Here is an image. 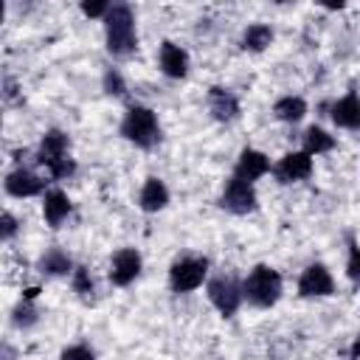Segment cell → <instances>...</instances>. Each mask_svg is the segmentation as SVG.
<instances>
[{"instance_id": "cell-1", "label": "cell", "mask_w": 360, "mask_h": 360, "mask_svg": "<svg viewBox=\"0 0 360 360\" xmlns=\"http://www.w3.org/2000/svg\"><path fill=\"white\" fill-rule=\"evenodd\" d=\"M104 31H107V51L115 56H127L135 51L138 37H135V17L132 8L124 3L110 6L107 17H104Z\"/></svg>"}, {"instance_id": "cell-2", "label": "cell", "mask_w": 360, "mask_h": 360, "mask_svg": "<svg viewBox=\"0 0 360 360\" xmlns=\"http://www.w3.org/2000/svg\"><path fill=\"white\" fill-rule=\"evenodd\" d=\"M68 146H70V143H68V135L59 132V129L45 132V138H42V143H39L37 160L51 172L53 180H65V177H70V174L76 172V163H73Z\"/></svg>"}, {"instance_id": "cell-3", "label": "cell", "mask_w": 360, "mask_h": 360, "mask_svg": "<svg viewBox=\"0 0 360 360\" xmlns=\"http://www.w3.org/2000/svg\"><path fill=\"white\" fill-rule=\"evenodd\" d=\"M242 292L253 307L267 309L281 298V276L267 264H256L248 273V278L242 284Z\"/></svg>"}, {"instance_id": "cell-4", "label": "cell", "mask_w": 360, "mask_h": 360, "mask_svg": "<svg viewBox=\"0 0 360 360\" xmlns=\"http://www.w3.org/2000/svg\"><path fill=\"white\" fill-rule=\"evenodd\" d=\"M121 135L141 149H152L160 141V127H158L155 112L143 104H132L121 121Z\"/></svg>"}, {"instance_id": "cell-5", "label": "cell", "mask_w": 360, "mask_h": 360, "mask_svg": "<svg viewBox=\"0 0 360 360\" xmlns=\"http://www.w3.org/2000/svg\"><path fill=\"white\" fill-rule=\"evenodd\" d=\"M208 298L219 309V315L231 318L239 309L245 292H242V287H239V281L233 276H217V278L208 281Z\"/></svg>"}, {"instance_id": "cell-6", "label": "cell", "mask_w": 360, "mask_h": 360, "mask_svg": "<svg viewBox=\"0 0 360 360\" xmlns=\"http://www.w3.org/2000/svg\"><path fill=\"white\" fill-rule=\"evenodd\" d=\"M208 273V259H180L169 270V284L174 292H191L202 284Z\"/></svg>"}, {"instance_id": "cell-7", "label": "cell", "mask_w": 360, "mask_h": 360, "mask_svg": "<svg viewBox=\"0 0 360 360\" xmlns=\"http://www.w3.org/2000/svg\"><path fill=\"white\" fill-rule=\"evenodd\" d=\"M219 205L231 214H250L256 208V191H253V183L248 180H239V177H231L225 183V191L219 197Z\"/></svg>"}, {"instance_id": "cell-8", "label": "cell", "mask_w": 360, "mask_h": 360, "mask_svg": "<svg viewBox=\"0 0 360 360\" xmlns=\"http://www.w3.org/2000/svg\"><path fill=\"white\" fill-rule=\"evenodd\" d=\"M141 273V253L135 248H121L112 256V267H110V281L115 287H127L138 278Z\"/></svg>"}, {"instance_id": "cell-9", "label": "cell", "mask_w": 360, "mask_h": 360, "mask_svg": "<svg viewBox=\"0 0 360 360\" xmlns=\"http://www.w3.org/2000/svg\"><path fill=\"white\" fill-rule=\"evenodd\" d=\"M335 290V281L329 276V270L323 264H309L301 278H298V292L304 298H315V295H332Z\"/></svg>"}, {"instance_id": "cell-10", "label": "cell", "mask_w": 360, "mask_h": 360, "mask_svg": "<svg viewBox=\"0 0 360 360\" xmlns=\"http://www.w3.org/2000/svg\"><path fill=\"white\" fill-rule=\"evenodd\" d=\"M312 174V155L307 152H290L278 160L276 166V177L278 183H292V180H304Z\"/></svg>"}, {"instance_id": "cell-11", "label": "cell", "mask_w": 360, "mask_h": 360, "mask_svg": "<svg viewBox=\"0 0 360 360\" xmlns=\"http://www.w3.org/2000/svg\"><path fill=\"white\" fill-rule=\"evenodd\" d=\"M42 188H45V180L37 177L34 172L22 169V166L6 174V191H8L11 197H34V194H39Z\"/></svg>"}, {"instance_id": "cell-12", "label": "cell", "mask_w": 360, "mask_h": 360, "mask_svg": "<svg viewBox=\"0 0 360 360\" xmlns=\"http://www.w3.org/2000/svg\"><path fill=\"white\" fill-rule=\"evenodd\" d=\"M267 172H270L267 155H262V152H256V149H242V155H239V160H236V169H233V177L253 183V180H259V177L267 174Z\"/></svg>"}, {"instance_id": "cell-13", "label": "cell", "mask_w": 360, "mask_h": 360, "mask_svg": "<svg viewBox=\"0 0 360 360\" xmlns=\"http://www.w3.org/2000/svg\"><path fill=\"white\" fill-rule=\"evenodd\" d=\"M160 70L172 79H183L188 73V53L174 42H163L160 45Z\"/></svg>"}, {"instance_id": "cell-14", "label": "cell", "mask_w": 360, "mask_h": 360, "mask_svg": "<svg viewBox=\"0 0 360 360\" xmlns=\"http://www.w3.org/2000/svg\"><path fill=\"white\" fill-rule=\"evenodd\" d=\"M70 197L65 194V191H59V188H51L48 194H45V202H42V217H45V222L51 225V228H59L65 219H68V214H70Z\"/></svg>"}, {"instance_id": "cell-15", "label": "cell", "mask_w": 360, "mask_h": 360, "mask_svg": "<svg viewBox=\"0 0 360 360\" xmlns=\"http://www.w3.org/2000/svg\"><path fill=\"white\" fill-rule=\"evenodd\" d=\"M332 121L343 129H360V98L357 93L343 96L340 101L332 104Z\"/></svg>"}, {"instance_id": "cell-16", "label": "cell", "mask_w": 360, "mask_h": 360, "mask_svg": "<svg viewBox=\"0 0 360 360\" xmlns=\"http://www.w3.org/2000/svg\"><path fill=\"white\" fill-rule=\"evenodd\" d=\"M208 107H211V115H214L217 121H231V118H236V112H239L236 96H233L231 90H225V87H211V90H208Z\"/></svg>"}, {"instance_id": "cell-17", "label": "cell", "mask_w": 360, "mask_h": 360, "mask_svg": "<svg viewBox=\"0 0 360 360\" xmlns=\"http://www.w3.org/2000/svg\"><path fill=\"white\" fill-rule=\"evenodd\" d=\"M166 202H169V188L163 186V180H158V177H149L146 183H143V188H141V197H138V205L143 208V211H160V208H166Z\"/></svg>"}, {"instance_id": "cell-18", "label": "cell", "mask_w": 360, "mask_h": 360, "mask_svg": "<svg viewBox=\"0 0 360 360\" xmlns=\"http://www.w3.org/2000/svg\"><path fill=\"white\" fill-rule=\"evenodd\" d=\"M273 112H276V118H278V121L295 124V121H301V118H304V112H307V101H304V98H298V96H284V98H278V101H276Z\"/></svg>"}, {"instance_id": "cell-19", "label": "cell", "mask_w": 360, "mask_h": 360, "mask_svg": "<svg viewBox=\"0 0 360 360\" xmlns=\"http://www.w3.org/2000/svg\"><path fill=\"white\" fill-rule=\"evenodd\" d=\"M335 149V138L329 132H323L321 127H309L304 132V152L307 155H323Z\"/></svg>"}, {"instance_id": "cell-20", "label": "cell", "mask_w": 360, "mask_h": 360, "mask_svg": "<svg viewBox=\"0 0 360 360\" xmlns=\"http://www.w3.org/2000/svg\"><path fill=\"white\" fill-rule=\"evenodd\" d=\"M39 267H42V273H51V276H65V273H70L73 270V262H70V256L65 253V250H59V248H51L42 259H39Z\"/></svg>"}, {"instance_id": "cell-21", "label": "cell", "mask_w": 360, "mask_h": 360, "mask_svg": "<svg viewBox=\"0 0 360 360\" xmlns=\"http://www.w3.org/2000/svg\"><path fill=\"white\" fill-rule=\"evenodd\" d=\"M242 42H245L248 51H264V48L273 42V28L264 25V22H253V25L245 28Z\"/></svg>"}, {"instance_id": "cell-22", "label": "cell", "mask_w": 360, "mask_h": 360, "mask_svg": "<svg viewBox=\"0 0 360 360\" xmlns=\"http://www.w3.org/2000/svg\"><path fill=\"white\" fill-rule=\"evenodd\" d=\"M73 290H76L84 301L93 295V278H90V273H87L84 267H76V270H73Z\"/></svg>"}, {"instance_id": "cell-23", "label": "cell", "mask_w": 360, "mask_h": 360, "mask_svg": "<svg viewBox=\"0 0 360 360\" xmlns=\"http://www.w3.org/2000/svg\"><path fill=\"white\" fill-rule=\"evenodd\" d=\"M34 321H37V309H34V307H31V301L25 298V301H22V304L14 309V323L25 329V326H31Z\"/></svg>"}, {"instance_id": "cell-24", "label": "cell", "mask_w": 360, "mask_h": 360, "mask_svg": "<svg viewBox=\"0 0 360 360\" xmlns=\"http://www.w3.org/2000/svg\"><path fill=\"white\" fill-rule=\"evenodd\" d=\"M104 90L110 93V96H124V79H121V73L118 70H107L104 73Z\"/></svg>"}, {"instance_id": "cell-25", "label": "cell", "mask_w": 360, "mask_h": 360, "mask_svg": "<svg viewBox=\"0 0 360 360\" xmlns=\"http://www.w3.org/2000/svg\"><path fill=\"white\" fill-rule=\"evenodd\" d=\"M62 360H96V354H93L90 346L76 343V346H68V349L62 352Z\"/></svg>"}, {"instance_id": "cell-26", "label": "cell", "mask_w": 360, "mask_h": 360, "mask_svg": "<svg viewBox=\"0 0 360 360\" xmlns=\"http://www.w3.org/2000/svg\"><path fill=\"white\" fill-rule=\"evenodd\" d=\"M346 273H349V278H352V281H357V284H360V248H354V245H352V250H349Z\"/></svg>"}, {"instance_id": "cell-27", "label": "cell", "mask_w": 360, "mask_h": 360, "mask_svg": "<svg viewBox=\"0 0 360 360\" xmlns=\"http://www.w3.org/2000/svg\"><path fill=\"white\" fill-rule=\"evenodd\" d=\"M82 11H84L87 17H107L110 6H107V3H82Z\"/></svg>"}, {"instance_id": "cell-28", "label": "cell", "mask_w": 360, "mask_h": 360, "mask_svg": "<svg viewBox=\"0 0 360 360\" xmlns=\"http://www.w3.org/2000/svg\"><path fill=\"white\" fill-rule=\"evenodd\" d=\"M14 231H17V219H14V217L6 211V214H3V239L8 242V239L14 236Z\"/></svg>"}]
</instances>
